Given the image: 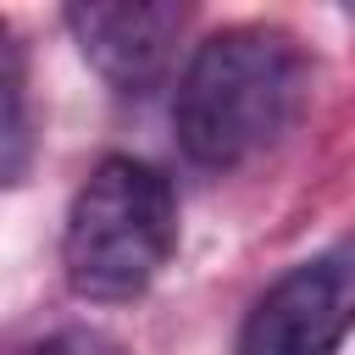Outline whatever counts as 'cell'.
I'll return each instance as SVG.
<instances>
[{
    "mask_svg": "<svg viewBox=\"0 0 355 355\" xmlns=\"http://www.w3.org/2000/svg\"><path fill=\"white\" fill-rule=\"evenodd\" d=\"M28 355H128V349L111 333H100V327H61L44 344H33Z\"/></svg>",
    "mask_w": 355,
    "mask_h": 355,
    "instance_id": "obj_6",
    "label": "cell"
},
{
    "mask_svg": "<svg viewBox=\"0 0 355 355\" xmlns=\"http://www.w3.org/2000/svg\"><path fill=\"white\" fill-rule=\"evenodd\" d=\"M33 155V122H28V67L22 44H6V178L22 183Z\"/></svg>",
    "mask_w": 355,
    "mask_h": 355,
    "instance_id": "obj_5",
    "label": "cell"
},
{
    "mask_svg": "<svg viewBox=\"0 0 355 355\" xmlns=\"http://www.w3.org/2000/svg\"><path fill=\"white\" fill-rule=\"evenodd\" d=\"M355 333V233L294 261L250 305L239 355H338Z\"/></svg>",
    "mask_w": 355,
    "mask_h": 355,
    "instance_id": "obj_3",
    "label": "cell"
},
{
    "mask_svg": "<svg viewBox=\"0 0 355 355\" xmlns=\"http://www.w3.org/2000/svg\"><path fill=\"white\" fill-rule=\"evenodd\" d=\"M178 250L172 178L133 155H105L67 205L61 272L78 300L122 305L139 300Z\"/></svg>",
    "mask_w": 355,
    "mask_h": 355,
    "instance_id": "obj_2",
    "label": "cell"
},
{
    "mask_svg": "<svg viewBox=\"0 0 355 355\" xmlns=\"http://www.w3.org/2000/svg\"><path fill=\"white\" fill-rule=\"evenodd\" d=\"M311 105V55L277 22H233L194 44L172 128L194 166L233 172L277 150Z\"/></svg>",
    "mask_w": 355,
    "mask_h": 355,
    "instance_id": "obj_1",
    "label": "cell"
},
{
    "mask_svg": "<svg viewBox=\"0 0 355 355\" xmlns=\"http://www.w3.org/2000/svg\"><path fill=\"white\" fill-rule=\"evenodd\" d=\"M183 28H189V6H172V0H89V6H67V33H72L78 55L116 94H150L172 72Z\"/></svg>",
    "mask_w": 355,
    "mask_h": 355,
    "instance_id": "obj_4",
    "label": "cell"
}]
</instances>
